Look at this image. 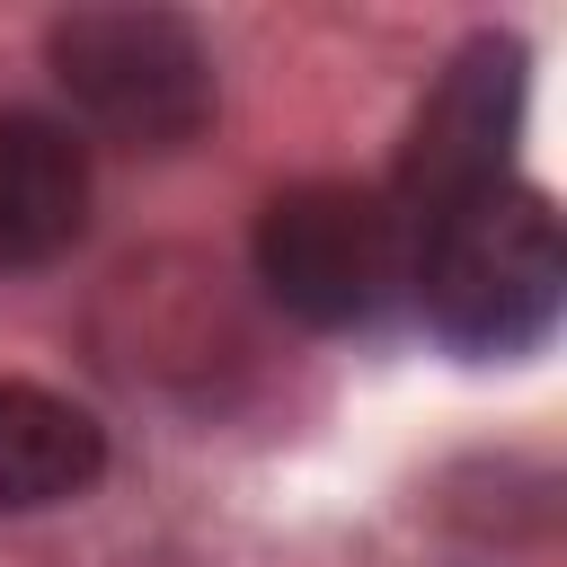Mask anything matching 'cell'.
Returning a JSON list of instances; mask_svg holds the SVG:
<instances>
[{"label":"cell","mask_w":567,"mask_h":567,"mask_svg":"<svg viewBox=\"0 0 567 567\" xmlns=\"http://www.w3.org/2000/svg\"><path fill=\"white\" fill-rule=\"evenodd\" d=\"M97 470H106V425L89 408L35 381H0V523L89 496Z\"/></svg>","instance_id":"8992f818"},{"label":"cell","mask_w":567,"mask_h":567,"mask_svg":"<svg viewBox=\"0 0 567 567\" xmlns=\"http://www.w3.org/2000/svg\"><path fill=\"white\" fill-rule=\"evenodd\" d=\"M514 133H523V44L514 35H470L443 62V80H434V97H425V115L408 133L399 195H390L399 230L434 221V213H452V204H470L487 186H505Z\"/></svg>","instance_id":"277c9868"},{"label":"cell","mask_w":567,"mask_h":567,"mask_svg":"<svg viewBox=\"0 0 567 567\" xmlns=\"http://www.w3.org/2000/svg\"><path fill=\"white\" fill-rule=\"evenodd\" d=\"M89 230V142L53 115H0V275L71 257Z\"/></svg>","instance_id":"5b68a950"},{"label":"cell","mask_w":567,"mask_h":567,"mask_svg":"<svg viewBox=\"0 0 567 567\" xmlns=\"http://www.w3.org/2000/svg\"><path fill=\"white\" fill-rule=\"evenodd\" d=\"M257 284L310 328H363L408 284V230L372 186H284L257 213Z\"/></svg>","instance_id":"3957f363"},{"label":"cell","mask_w":567,"mask_h":567,"mask_svg":"<svg viewBox=\"0 0 567 567\" xmlns=\"http://www.w3.org/2000/svg\"><path fill=\"white\" fill-rule=\"evenodd\" d=\"M408 292L452 354H470V363L532 354L567 301L558 213L505 177L434 221H408Z\"/></svg>","instance_id":"6da1fadb"},{"label":"cell","mask_w":567,"mask_h":567,"mask_svg":"<svg viewBox=\"0 0 567 567\" xmlns=\"http://www.w3.org/2000/svg\"><path fill=\"white\" fill-rule=\"evenodd\" d=\"M44 62L89 133L124 151H177L213 124V53L177 9H71Z\"/></svg>","instance_id":"7a4b0ae2"}]
</instances>
